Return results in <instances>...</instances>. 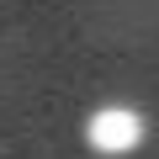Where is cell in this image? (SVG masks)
I'll return each instance as SVG.
<instances>
[{"mask_svg":"<svg viewBox=\"0 0 159 159\" xmlns=\"http://www.w3.org/2000/svg\"><path fill=\"white\" fill-rule=\"evenodd\" d=\"M85 138H90L96 154H133V148L143 143V117H138L133 106H101V111L90 117Z\"/></svg>","mask_w":159,"mask_h":159,"instance_id":"cell-1","label":"cell"}]
</instances>
